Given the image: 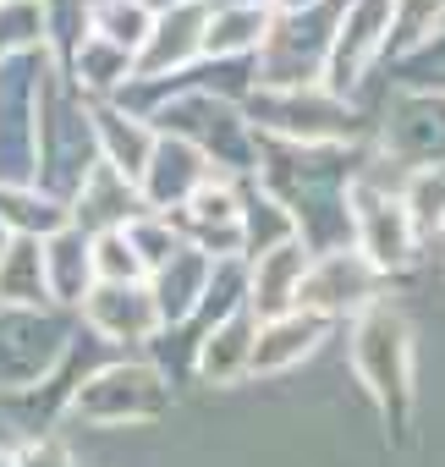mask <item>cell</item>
I'll return each instance as SVG.
<instances>
[{
    "instance_id": "1",
    "label": "cell",
    "mask_w": 445,
    "mask_h": 467,
    "mask_svg": "<svg viewBox=\"0 0 445 467\" xmlns=\"http://www.w3.org/2000/svg\"><path fill=\"white\" fill-rule=\"evenodd\" d=\"M347 352H352V374L368 390V401L379 407V418L390 429H401L412 412V325H407V314L390 297L368 303L363 314H352Z\"/></svg>"
},
{
    "instance_id": "2",
    "label": "cell",
    "mask_w": 445,
    "mask_h": 467,
    "mask_svg": "<svg viewBox=\"0 0 445 467\" xmlns=\"http://www.w3.org/2000/svg\"><path fill=\"white\" fill-rule=\"evenodd\" d=\"M243 121L259 138L297 149H341L357 138V110L330 88H254Z\"/></svg>"
},
{
    "instance_id": "3",
    "label": "cell",
    "mask_w": 445,
    "mask_h": 467,
    "mask_svg": "<svg viewBox=\"0 0 445 467\" xmlns=\"http://www.w3.org/2000/svg\"><path fill=\"white\" fill-rule=\"evenodd\" d=\"M165 412H171V379L154 363H127V358L83 374V385L67 396V418L88 429H138L160 423Z\"/></svg>"
},
{
    "instance_id": "4",
    "label": "cell",
    "mask_w": 445,
    "mask_h": 467,
    "mask_svg": "<svg viewBox=\"0 0 445 467\" xmlns=\"http://www.w3.org/2000/svg\"><path fill=\"white\" fill-rule=\"evenodd\" d=\"M347 220H352V248L379 270V275H401L418 259V237L412 220L401 209V198L368 176L347 182Z\"/></svg>"
},
{
    "instance_id": "5",
    "label": "cell",
    "mask_w": 445,
    "mask_h": 467,
    "mask_svg": "<svg viewBox=\"0 0 445 467\" xmlns=\"http://www.w3.org/2000/svg\"><path fill=\"white\" fill-rule=\"evenodd\" d=\"M67 358V319L50 308H0V390H34Z\"/></svg>"
},
{
    "instance_id": "6",
    "label": "cell",
    "mask_w": 445,
    "mask_h": 467,
    "mask_svg": "<svg viewBox=\"0 0 445 467\" xmlns=\"http://www.w3.org/2000/svg\"><path fill=\"white\" fill-rule=\"evenodd\" d=\"M390 28H396V0H341L336 45L325 67V88L336 99H347L363 83V72L390 50Z\"/></svg>"
},
{
    "instance_id": "7",
    "label": "cell",
    "mask_w": 445,
    "mask_h": 467,
    "mask_svg": "<svg viewBox=\"0 0 445 467\" xmlns=\"http://www.w3.org/2000/svg\"><path fill=\"white\" fill-rule=\"evenodd\" d=\"M379 270L357 254V248H330L308 259V275L297 286V314H319V319H347L363 314L368 303H379Z\"/></svg>"
},
{
    "instance_id": "8",
    "label": "cell",
    "mask_w": 445,
    "mask_h": 467,
    "mask_svg": "<svg viewBox=\"0 0 445 467\" xmlns=\"http://www.w3.org/2000/svg\"><path fill=\"white\" fill-rule=\"evenodd\" d=\"M171 231L198 248L203 259H243V192L232 176H209L176 214H165Z\"/></svg>"
},
{
    "instance_id": "9",
    "label": "cell",
    "mask_w": 445,
    "mask_h": 467,
    "mask_svg": "<svg viewBox=\"0 0 445 467\" xmlns=\"http://www.w3.org/2000/svg\"><path fill=\"white\" fill-rule=\"evenodd\" d=\"M209 176H220V171L192 143H181L171 132H154V149H149V160L138 171V203L149 214H176Z\"/></svg>"
},
{
    "instance_id": "10",
    "label": "cell",
    "mask_w": 445,
    "mask_h": 467,
    "mask_svg": "<svg viewBox=\"0 0 445 467\" xmlns=\"http://www.w3.org/2000/svg\"><path fill=\"white\" fill-rule=\"evenodd\" d=\"M379 143L390 160H407L412 171L423 165H445V99L440 94H396V105L385 110Z\"/></svg>"
},
{
    "instance_id": "11",
    "label": "cell",
    "mask_w": 445,
    "mask_h": 467,
    "mask_svg": "<svg viewBox=\"0 0 445 467\" xmlns=\"http://www.w3.org/2000/svg\"><path fill=\"white\" fill-rule=\"evenodd\" d=\"M203 17H209V6H198V0H181L176 12L154 17L143 50H138V61H132V78L165 83V78L192 72V67H198V50H203Z\"/></svg>"
},
{
    "instance_id": "12",
    "label": "cell",
    "mask_w": 445,
    "mask_h": 467,
    "mask_svg": "<svg viewBox=\"0 0 445 467\" xmlns=\"http://www.w3.org/2000/svg\"><path fill=\"white\" fill-rule=\"evenodd\" d=\"M78 308H83V325H88L94 336L121 341V347H143V341H154V336L165 330L143 281H138V286H88V297H83Z\"/></svg>"
},
{
    "instance_id": "13",
    "label": "cell",
    "mask_w": 445,
    "mask_h": 467,
    "mask_svg": "<svg viewBox=\"0 0 445 467\" xmlns=\"http://www.w3.org/2000/svg\"><path fill=\"white\" fill-rule=\"evenodd\" d=\"M308 248L292 237V243H281V248H270V254H254L248 259V292H243V303H248V314L264 325V319H281V314H297V286H303V275H308Z\"/></svg>"
},
{
    "instance_id": "14",
    "label": "cell",
    "mask_w": 445,
    "mask_h": 467,
    "mask_svg": "<svg viewBox=\"0 0 445 467\" xmlns=\"http://www.w3.org/2000/svg\"><path fill=\"white\" fill-rule=\"evenodd\" d=\"M254 336H259V319L243 308H232L226 319H214L203 336H198V352H192V368L209 390H232L248 379V358H254Z\"/></svg>"
},
{
    "instance_id": "15",
    "label": "cell",
    "mask_w": 445,
    "mask_h": 467,
    "mask_svg": "<svg viewBox=\"0 0 445 467\" xmlns=\"http://www.w3.org/2000/svg\"><path fill=\"white\" fill-rule=\"evenodd\" d=\"M325 336H330V319H319V314H281V319H264L259 336H254L248 379H281V374H292L297 363H308V358L319 352Z\"/></svg>"
},
{
    "instance_id": "16",
    "label": "cell",
    "mask_w": 445,
    "mask_h": 467,
    "mask_svg": "<svg viewBox=\"0 0 445 467\" xmlns=\"http://www.w3.org/2000/svg\"><path fill=\"white\" fill-rule=\"evenodd\" d=\"M209 270H214V259H203L198 248H187V243H181V248H176V254L149 275V281H143L165 330H176V325L198 319V308H203V286H209Z\"/></svg>"
},
{
    "instance_id": "17",
    "label": "cell",
    "mask_w": 445,
    "mask_h": 467,
    "mask_svg": "<svg viewBox=\"0 0 445 467\" xmlns=\"http://www.w3.org/2000/svg\"><path fill=\"white\" fill-rule=\"evenodd\" d=\"M88 116H94L99 165H110L116 176H127V182L138 187V171H143V160H149V149H154V127L138 121V116H127V110L110 105V99H88Z\"/></svg>"
},
{
    "instance_id": "18",
    "label": "cell",
    "mask_w": 445,
    "mask_h": 467,
    "mask_svg": "<svg viewBox=\"0 0 445 467\" xmlns=\"http://www.w3.org/2000/svg\"><path fill=\"white\" fill-rule=\"evenodd\" d=\"M270 17H275V12H264V6H209L198 61L259 56V45H264V34H270Z\"/></svg>"
},
{
    "instance_id": "19",
    "label": "cell",
    "mask_w": 445,
    "mask_h": 467,
    "mask_svg": "<svg viewBox=\"0 0 445 467\" xmlns=\"http://www.w3.org/2000/svg\"><path fill=\"white\" fill-rule=\"evenodd\" d=\"M39 254H45V292H50L56 303H67V308H78V303L88 297V286H94L88 237H83L78 225H67V231H56V237L39 243Z\"/></svg>"
},
{
    "instance_id": "20",
    "label": "cell",
    "mask_w": 445,
    "mask_h": 467,
    "mask_svg": "<svg viewBox=\"0 0 445 467\" xmlns=\"http://www.w3.org/2000/svg\"><path fill=\"white\" fill-rule=\"evenodd\" d=\"M61 78H72L78 88H83V99H116L127 83H132V56H121L116 45H105V39H83L78 45V56L67 61V72Z\"/></svg>"
},
{
    "instance_id": "21",
    "label": "cell",
    "mask_w": 445,
    "mask_h": 467,
    "mask_svg": "<svg viewBox=\"0 0 445 467\" xmlns=\"http://www.w3.org/2000/svg\"><path fill=\"white\" fill-rule=\"evenodd\" d=\"M45 254L34 237H12V248L0 254V308H45Z\"/></svg>"
},
{
    "instance_id": "22",
    "label": "cell",
    "mask_w": 445,
    "mask_h": 467,
    "mask_svg": "<svg viewBox=\"0 0 445 467\" xmlns=\"http://www.w3.org/2000/svg\"><path fill=\"white\" fill-rule=\"evenodd\" d=\"M407 220H412V237L429 243V237H445V165H423V171H407V182L396 187Z\"/></svg>"
},
{
    "instance_id": "23",
    "label": "cell",
    "mask_w": 445,
    "mask_h": 467,
    "mask_svg": "<svg viewBox=\"0 0 445 467\" xmlns=\"http://www.w3.org/2000/svg\"><path fill=\"white\" fill-rule=\"evenodd\" d=\"M292 237H297V220H292L264 187L243 192V259L270 254V248H281V243H292Z\"/></svg>"
},
{
    "instance_id": "24",
    "label": "cell",
    "mask_w": 445,
    "mask_h": 467,
    "mask_svg": "<svg viewBox=\"0 0 445 467\" xmlns=\"http://www.w3.org/2000/svg\"><path fill=\"white\" fill-rule=\"evenodd\" d=\"M149 28H154V17L138 6V0H94V12H88V34L105 39V45H116V50L132 56V61H138Z\"/></svg>"
},
{
    "instance_id": "25",
    "label": "cell",
    "mask_w": 445,
    "mask_h": 467,
    "mask_svg": "<svg viewBox=\"0 0 445 467\" xmlns=\"http://www.w3.org/2000/svg\"><path fill=\"white\" fill-rule=\"evenodd\" d=\"M396 88L401 94H440L445 99V28H429L418 45L396 56Z\"/></svg>"
},
{
    "instance_id": "26",
    "label": "cell",
    "mask_w": 445,
    "mask_h": 467,
    "mask_svg": "<svg viewBox=\"0 0 445 467\" xmlns=\"http://www.w3.org/2000/svg\"><path fill=\"white\" fill-rule=\"evenodd\" d=\"M88 270H94V286H138V281H149L121 231H99V237H88Z\"/></svg>"
},
{
    "instance_id": "27",
    "label": "cell",
    "mask_w": 445,
    "mask_h": 467,
    "mask_svg": "<svg viewBox=\"0 0 445 467\" xmlns=\"http://www.w3.org/2000/svg\"><path fill=\"white\" fill-rule=\"evenodd\" d=\"M121 237L132 243V254H138V265H143V275H154L176 248H181V237H176V231H171V220L165 214H132L127 225H121Z\"/></svg>"
},
{
    "instance_id": "28",
    "label": "cell",
    "mask_w": 445,
    "mask_h": 467,
    "mask_svg": "<svg viewBox=\"0 0 445 467\" xmlns=\"http://www.w3.org/2000/svg\"><path fill=\"white\" fill-rule=\"evenodd\" d=\"M34 50H45V17H39V0H6V6H0V61L34 56Z\"/></svg>"
},
{
    "instance_id": "29",
    "label": "cell",
    "mask_w": 445,
    "mask_h": 467,
    "mask_svg": "<svg viewBox=\"0 0 445 467\" xmlns=\"http://www.w3.org/2000/svg\"><path fill=\"white\" fill-rule=\"evenodd\" d=\"M17 467H78V462H72V451L56 434H28L17 445Z\"/></svg>"
},
{
    "instance_id": "30",
    "label": "cell",
    "mask_w": 445,
    "mask_h": 467,
    "mask_svg": "<svg viewBox=\"0 0 445 467\" xmlns=\"http://www.w3.org/2000/svg\"><path fill=\"white\" fill-rule=\"evenodd\" d=\"M314 6H325V0H270L275 17H303V12H314Z\"/></svg>"
},
{
    "instance_id": "31",
    "label": "cell",
    "mask_w": 445,
    "mask_h": 467,
    "mask_svg": "<svg viewBox=\"0 0 445 467\" xmlns=\"http://www.w3.org/2000/svg\"><path fill=\"white\" fill-rule=\"evenodd\" d=\"M138 6H143L149 17H165V12H176V6H181V0H138Z\"/></svg>"
},
{
    "instance_id": "32",
    "label": "cell",
    "mask_w": 445,
    "mask_h": 467,
    "mask_svg": "<svg viewBox=\"0 0 445 467\" xmlns=\"http://www.w3.org/2000/svg\"><path fill=\"white\" fill-rule=\"evenodd\" d=\"M209 6H264L270 12V0H209Z\"/></svg>"
},
{
    "instance_id": "33",
    "label": "cell",
    "mask_w": 445,
    "mask_h": 467,
    "mask_svg": "<svg viewBox=\"0 0 445 467\" xmlns=\"http://www.w3.org/2000/svg\"><path fill=\"white\" fill-rule=\"evenodd\" d=\"M0 467H17V451L12 445H0Z\"/></svg>"
},
{
    "instance_id": "34",
    "label": "cell",
    "mask_w": 445,
    "mask_h": 467,
    "mask_svg": "<svg viewBox=\"0 0 445 467\" xmlns=\"http://www.w3.org/2000/svg\"><path fill=\"white\" fill-rule=\"evenodd\" d=\"M6 248H12V231H6V225H0V254H6Z\"/></svg>"
},
{
    "instance_id": "35",
    "label": "cell",
    "mask_w": 445,
    "mask_h": 467,
    "mask_svg": "<svg viewBox=\"0 0 445 467\" xmlns=\"http://www.w3.org/2000/svg\"><path fill=\"white\" fill-rule=\"evenodd\" d=\"M198 6H209V0H198Z\"/></svg>"
},
{
    "instance_id": "36",
    "label": "cell",
    "mask_w": 445,
    "mask_h": 467,
    "mask_svg": "<svg viewBox=\"0 0 445 467\" xmlns=\"http://www.w3.org/2000/svg\"><path fill=\"white\" fill-rule=\"evenodd\" d=\"M0 6H6V0H0Z\"/></svg>"
}]
</instances>
